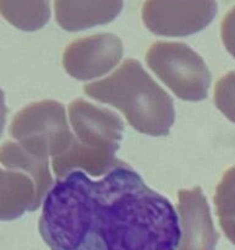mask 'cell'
Instances as JSON below:
<instances>
[{
	"instance_id": "1",
	"label": "cell",
	"mask_w": 235,
	"mask_h": 250,
	"mask_svg": "<svg viewBox=\"0 0 235 250\" xmlns=\"http://www.w3.org/2000/svg\"><path fill=\"white\" fill-rule=\"evenodd\" d=\"M39 233L50 250H176L174 206L126 163L95 180L82 170L47 193Z\"/></svg>"
},
{
	"instance_id": "2",
	"label": "cell",
	"mask_w": 235,
	"mask_h": 250,
	"mask_svg": "<svg viewBox=\"0 0 235 250\" xmlns=\"http://www.w3.org/2000/svg\"><path fill=\"white\" fill-rule=\"evenodd\" d=\"M83 91L88 97L121 110L138 133L169 135L175 119L172 97L137 60L126 59L112 76L85 85Z\"/></svg>"
},
{
	"instance_id": "3",
	"label": "cell",
	"mask_w": 235,
	"mask_h": 250,
	"mask_svg": "<svg viewBox=\"0 0 235 250\" xmlns=\"http://www.w3.org/2000/svg\"><path fill=\"white\" fill-rule=\"evenodd\" d=\"M69 117L75 135L65 153L52 158L58 179L81 169L92 177H103L125 163L115 157L124 130V122L117 113L78 98L69 105Z\"/></svg>"
},
{
	"instance_id": "4",
	"label": "cell",
	"mask_w": 235,
	"mask_h": 250,
	"mask_svg": "<svg viewBox=\"0 0 235 250\" xmlns=\"http://www.w3.org/2000/svg\"><path fill=\"white\" fill-rule=\"evenodd\" d=\"M10 134L26 152L42 161L65 153L74 140L64 104L48 100L20 110L11 123Z\"/></svg>"
},
{
	"instance_id": "5",
	"label": "cell",
	"mask_w": 235,
	"mask_h": 250,
	"mask_svg": "<svg viewBox=\"0 0 235 250\" xmlns=\"http://www.w3.org/2000/svg\"><path fill=\"white\" fill-rule=\"evenodd\" d=\"M146 60L151 70L180 100L200 102L207 98L212 76L202 57L185 43H153Z\"/></svg>"
},
{
	"instance_id": "6",
	"label": "cell",
	"mask_w": 235,
	"mask_h": 250,
	"mask_svg": "<svg viewBox=\"0 0 235 250\" xmlns=\"http://www.w3.org/2000/svg\"><path fill=\"white\" fill-rule=\"evenodd\" d=\"M217 11L215 0H146L142 21L157 36L186 37L205 30Z\"/></svg>"
},
{
	"instance_id": "7",
	"label": "cell",
	"mask_w": 235,
	"mask_h": 250,
	"mask_svg": "<svg viewBox=\"0 0 235 250\" xmlns=\"http://www.w3.org/2000/svg\"><path fill=\"white\" fill-rule=\"evenodd\" d=\"M123 53L120 38L112 33H97L71 42L64 50L63 65L76 80H92L113 70Z\"/></svg>"
},
{
	"instance_id": "8",
	"label": "cell",
	"mask_w": 235,
	"mask_h": 250,
	"mask_svg": "<svg viewBox=\"0 0 235 250\" xmlns=\"http://www.w3.org/2000/svg\"><path fill=\"white\" fill-rule=\"evenodd\" d=\"M183 238L178 250H215L219 234L211 217V210L201 188L181 189L178 194Z\"/></svg>"
},
{
	"instance_id": "9",
	"label": "cell",
	"mask_w": 235,
	"mask_h": 250,
	"mask_svg": "<svg viewBox=\"0 0 235 250\" xmlns=\"http://www.w3.org/2000/svg\"><path fill=\"white\" fill-rule=\"evenodd\" d=\"M124 0H54L55 20L69 32L107 25L121 13Z\"/></svg>"
},
{
	"instance_id": "10",
	"label": "cell",
	"mask_w": 235,
	"mask_h": 250,
	"mask_svg": "<svg viewBox=\"0 0 235 250\" xmlns=\"http://www.w3.org/2000/svg\"><path fill=\"white\" fill-rule=\"evenodd\" d=\"M36 185L27 174L0 168V221L21 217L35 211Z\"/></svg>"
},
{
	"instance_id": "11",
	"label": "cell",
	"mask_w": 235,
	"mask_h": 250,
	"mask_svg": "<svg viewBox=\"0 0 235 250\" xmlns=\"http://www.w3.org/2000/svg\"><path fill=\"white\" fill-rule=\"evenodd\" d=\"M0 162L9 169H20L32 175L36 185L35 208L37 210L53 184L49 161H42L26 152L18 143L6 141L0 146Z\"/></svg>"
},
{
	"instance_id": "12",
	"label": "cell",
	"mask_w": 235,
	"mask_h": 250,
	"mask_svg": "<svg viewBox=\"0 0 235 250\" xmlns=\"http://www.w3.org/2000/svg\"><path fill=\"white\" fill-rule=\"evenodd\" d=\"M0 14L19 30L33 32L50 19V0H0Z\"/></svg>"
},
{
	"instance_id": "13",
	"label": "cell",
	"mask_w": 235,
	"mask_h": 250,
	"mask_svg": "<svg viewBox=\"0 0 235 250\" xmlns=\"http://www.w3.org/2000/svg\"><path fill=\"white\" fill-rule=\"evenodd\" d=\"M215 205L220 228L235 245V166L223 174L215 190Z\"/></svg>"
},
{
	"instance_id": "14",
	"label": "cell",
	"mask_w": 235,
	"mask_h": 250,
	"mask_svg": "<svg viewBox=\"0 0 235 250\" xmlns=\"http://www.w3.org/2000/svg\"><path fill=\"white\" fill-rule=\"evenodd\" d=\"M215 103L225 118L235 123V71L219 79L215 85Z\"/></svg>"
},
{
	"instance_id": "15",
	"label": "cell",
	"mask_w": 235,
	"mask_h": 250,
	"mask_svg": "<svg viewBox=\"0 0 235 250\" xmlns=\"http://www.w3.org/2000/svg\"><path fill=\"white\" fill-rule=\"evenodd\" d=\"M220 33L225 49L235 58V6L223 19Z\"/></svg>"
},
{
	"instance_id": "16",
	"label": "cell",
	"mask_w": 235,
	"mask_h": 250,
	"mask_svg": "<svg viewBox=\"0 0 235 250\" xmlns=\"http://www.w3.org/2000/svg\"><path fill=\"white\" fill-rule=\"evenodd\" d=\"M6 115H8V108L5 105V96L3 90L0 88V136L4 131V126L6 123Z\"/></svg>"
}]
</instances>
